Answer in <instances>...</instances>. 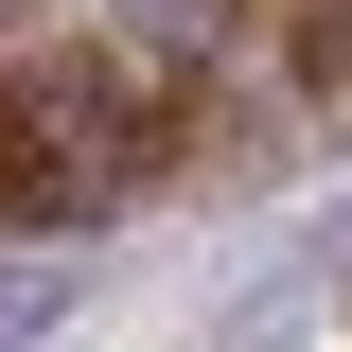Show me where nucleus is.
I'll return each mask as SVG.
<instances>
[{"instance_id":"1","label":"nucleus","mask_w":352,"mask_h":352,"mask_svg":"<svg viewBox=\"0 0 352 352\" xmlns=\"http://www.w3.org/2000/svg\"><path fill=\"white\" fill-rule=\"evenodd\" d=\"M0 212H36V229H88V212H106V124H88L71 71H18V88H0Z\"/></svg>"},{"instance_id":"2","label":"nucleus","mask_w":352,"mask_h":352,"mask_svg":"<svg viewBox=\"0 0 352 352\" xmlns=\"http://www.w3.org/2000/svg\"><path fill=\"white\" fill-rule=\"evenodd\" d=\"M71 300H88V264H71V247H18V264H0V352L71 335Z\"/></svg>"}]
</instances>
